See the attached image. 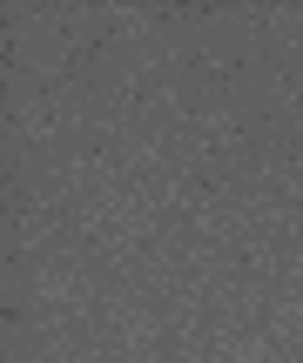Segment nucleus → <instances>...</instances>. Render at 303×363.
<instances>
[]
</instances>
